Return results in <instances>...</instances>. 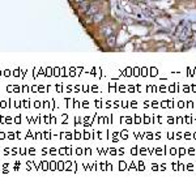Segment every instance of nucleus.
I'll return each instance as SVG.
<instances>
[{"instance_id": "nucleus-5", "label": "nucleus", "mask_w": 196, "mask_h": 188, "mask_svg": "<svg viewBox=\"0 0 196 188\" xmlns=\"http://www.w3.org/2000/svg\"><path fill=\"white\" fill-rule=\"evenodd\" d=\"M73 1H76V3H81V1H84V0H73Z\"/></svg>"}, {"instance_id": "nucleus-4", "label": "nucleus", "mask_w": 196, "mask_h": 188, "mask_svg": "<svg viewBox=\"0 0 196 188\" xmlns=\"http://www.w3.org/2000/svg\"><path fill=\"white\" fill-rule=\"evenodd\" d=\"M113 43H114V37L109 38V45H113Z\"/></svg>"}, {"instance_id": "nucleus-2", "label": "nucleus", "mask_w": 196, "mask_h": 188, "mask_svg": "<svg viewBox=\"0 0 196 188\" xmlns=\"http://www.w3.org/2000/svg\"><path fill=\"white\" fill-rule=\"evenodd\" d=\"M89 5H90V3H89V0H84V1L78 3V9L80 10H84V12H86Z\"/></svg>"}, {"instance_id": "nucleus-1", "label": "nucleus", "mask_w": 196, "mask_h": 188, "mask_svg": "<svg viewBox=\"0 0 196 188\" xmlns=\"http://www.w3.org/2000/svg\"><path fill=\"white\" fill-rule=\"evenodd\" d=\"M95 13H98V7H95V5H89V8H88V10L86 12H85V14H86V16H92L93 17Z\"/></svg>"}, {"instance_id": "nucleus-3", "label": "nucleus", "mask_w": 196, "mask_h": 188, "mask_svg": "<svg viewBox=\"0 0 196 188\" xmlns=\"http://www.w3.org/2000/svg\"><path fill=\"white\" fill-rule=\"evenodd\" d=\"M103 31H105V35L106 37H110V35L113 34V30L110 28H106V29H103Z\"/></svg>"}]
</instances>
